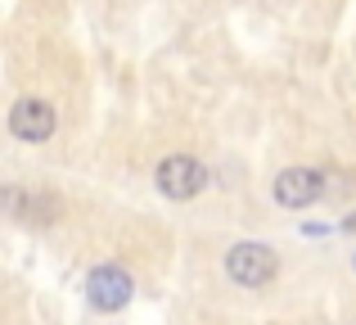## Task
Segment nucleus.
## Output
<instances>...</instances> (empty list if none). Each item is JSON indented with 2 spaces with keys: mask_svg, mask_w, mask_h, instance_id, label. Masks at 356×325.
Listing matches in <instances>:
<instances>
[{
  "mask_svg": "<svg viewBox=\"0 0 356 325\" xmlns=\"http://www.w3.org/2000/svg\"><path fill=\"white\" fill-rule=\"evenodd\" d=\"M226 271H230L235 285H243V290H261V285L275 280L280 257H275L270 244H252V239H243V244H235L226 253Z\"/></svg>",
  "mask_w": 356,
  "mask_h": 325,
  "instance_id": "f257e3e1",
  "label": "nucleus"
},
{
  "mask_svg": "<svg viewBox=\"0 0 356 325\" xmlns=\"http://www.w3.org/2000/svg\"><path fill=\"white\" fill-rule=\"evenodd\" d=\"M0 212L27 221V226H54L63 217V199L50 190H23V185H5L0 190Z\"/></svg>",
  "mask_w": 356,
  "mask_h": 325,
  "instance_id": "f03ea898",
  "label": "nucleus"
},
{
  "mask_svg": "<svg viewBox=\"0 0 356 325\" xmlns=\"http://www.w3.org/2000/svg\"><path fill=\"white\" fill-rule=\"evenodd\" d=\"M131 294H136V280H131V271L118 267V262H99L95 271L86 276V299H90V308H99V312H122L131 303Z\"/></svg>",
  "mask_w": 356,
  "mask_h": 325,
  "instance_id": "7ed1b4c3",
  "label": "nucleus"
},
{
  "mask_svg": "<svg viewBox=\"0 0 356 325\" xmlns=\"http://www.w3.org/2000/svg\"><path fill=\"white\" fill-rule=\"evenodd\" d=\"M203 185H208V167L190 154H172V159L158 163V190L167 199H194Z\"/></svg>",
  "mask_w": 356,
  "mask_h": 325,
  "instance_id": "20e7f679",
  "label": "nucleus"
},
{
  "mask_svg": "<svg viewBox=\"0 0 356 325\" xmlns=\"http://www.w3.org/2000/svg\"><path fill=\"white\" fill-rule=\"evenodd\" d=\"M9 132L18 136V141H50L54 136V109L45 104V100H18L14 109H9Z\"/></svg>",
  "mask_w": 356,
  "mask_h": 325,
  "instance_id": "39448f33",
  "label": "nucleus"
},
{
  "mask_svg": "<svg viewBox=\"0 0 356 325\" xmlns=\"http://www.w3.org/2000/svg\"><path fill=\"white\" fill-rule=\"evenodd\" d=\"M321 194H325V176L316 172V167H289L275 181V199L284 203V208H312Z\"/></svg>",
  "mask_w": 356,
  "mask_h": 325,
  "instance_id": "423d86ee",
  "label": "nucleus"
},
{
  "mask_svg": "<svg viewBox=\"0 0 356 325\" xmlns=\"http://www.w3.org/2000/svg\"><path fill=\"white\" fill-rule=\"evenodd\" d=\"M348 230H356V217H348Z\"/></svg>",
  "mask_w": 356,
  "mask_h": 325,
  "instance_id": "0eeeda50",
  "label": "nucleus"
}]
</instances>
